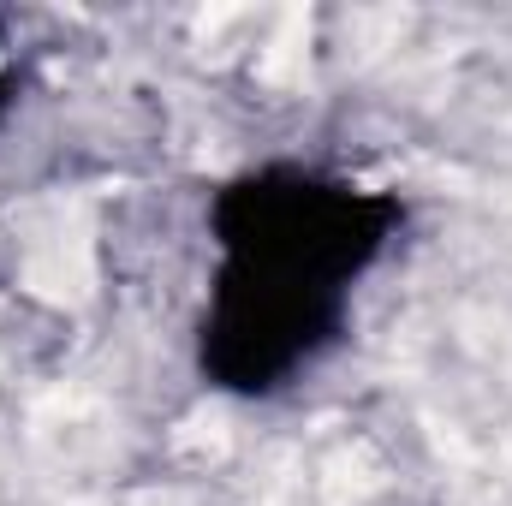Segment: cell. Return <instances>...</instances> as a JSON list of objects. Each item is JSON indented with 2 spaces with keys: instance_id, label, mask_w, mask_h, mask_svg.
I'll return each mask as SVG.
<instances>
[{
  "instance_id": "6da1fadb",
  "label": "cell",
  "mask_w": 512,
  "mask_h": 506,
  "mask_svg": "<svg viewBox=\"0 0 512 506\" xmlns=\"http://www.w3.org/2000/svg\"><path fill=\"white\" fill-rule=\"evenodd\" d=\"M399 221H405L399 197L310 167H256L233 179L209 209V227L227 262L340 286V292L382 256Z\"/></svg>"
},
{
  "instance_id": "7a4b0ae2",
  "label": "cell",
  "mask_w": 512,
  "mask_h": 506,
  "mask_svg": "<svg viewBox=\"0 0 512 506\" xmlns=\"http://www.w3.org/2000/svg\"><path fill=\"white\" fill-rule=\"evenodd\" d=\"M340 322H346L340 286L221 262L197 334V364L227 393H274L340 340Z\"/></svg>"
}]
</instances>
